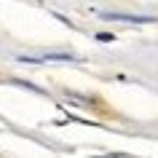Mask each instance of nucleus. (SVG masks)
Segmentation results:
<instances>
[{
  "mask_svg": "<svg viewBox=\"0 0 158 158\" xmlns=\"http://www.w3.org/2000/svg\"><path fill=\"white\" fill-rule=\"evenodd\" d=\"M105 19H121V22H137V24H145V22H153L148 16H131V14H102Z\"/></svg>",
  "mask_w": 158,
  "mask_h": 158,
  "instance_id": "obj_1",
  "label": "nucleus"
},
{
  "mask_svg": "<svg viewBox=\"0 0 158 158\" xmlns=\"http://www.w3.org/2000/svg\"><path fill=\"white\" fill-rule=\"evenodd\" d=\"M97 40H115V35H110V32H99V35H97Z\"/></svg>",
  "mask_w": 158,
  "mask_h": 158,
  "instance_id": "obj_2",
  "label": "nucleus"
}]
</instances>
